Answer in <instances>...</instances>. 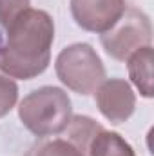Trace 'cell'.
<instances>
[{
	"label": "cell",
	"instance_id": "6da1fadb",
	"mask_svg": "<svg viewBox=\"0 0 154 156\" xmlns=\"http://www.w3.org/2000/svg\"><path fill=\"white\" fill-rule=\"evenodd\" d=\"M54 20L47 11L26 9L7 27L0 42V71L9 78L33 80L51 62Z\"/></svg>",
	"mask_w": 154,
	"mask_h": 156
},
{
	"label": "cell",
	"instance_id": "7a4b0ae2",
	"mask_svg": "<svg viewBox=\"0 0 154 156\" xmlns=\"http://www.w3.org/2000/svg\"><path fill=\"white\" fill-rule=\"evenodd\" d=\"M18 118L35 136H56L67 129L73 118V104L62 87L44 85L24 96L18 105Z\"/></svg>",
	"mask_w": 154,
	"mask_h": 156
},
{
	"label": "cell",
	"instance_id": "3957f363",
	"mask_svg": "<svg viewBox=\"0 0 154 156\" xmlns=\"http://www.w3.org/2000/svg\"><path fill=\"white\" fill-rule=\"evenodd\" d=\"M56 78L78 94H93L105 80V67L91 44L78 42L64 47L54 60Z\"/></svg>",
	"mask_w": 154,
	"mask_h": 156
},
{
	"label": "cell",
	"instance_id": "277c9868",
	"mask_svg": "<svg viewBox=\"0 0 154 156\" xmlns=\"http://www.w3.org/2000/svg\"><path fill=\"white\" fill-rule=\"evenodd\" d=\"M105 53L120 62H125L136 49L151 45L152 26L149 16L134 7H127L114 26L100 35Z\"/></svg>",
	"mask_w": 154,
	"mask_h": 156
},
{
	"label": "cell",
	"instance_id": "5b68a950",
	"mask_svg": "<svg viewBox=\"0 0 154 156\" xmlns=\"http://www.w3.org/2000/svg\"><path fill=\"white\" fill-rule=\"evenodd\" d=\"M69 5L78 27L96 35L109 31L127 9L125 0H71Z\"/></svg>",
	"mask_w": 154,
	"mask_h": 156
},
{
	"label": "cell",
	"instance_id": "8992f818",
	"mask_svg": "<svg viewBox=\"0 0 154 156\" xmlns=\"http://www.w3.org/2000/svg\"><path fill=\"white\" fill-rule=\"evenodd\" d=\"M94 93L100 113L111 123H123L134 115L136 94L127 80L105 78Z\"/></svg>",
	"mask_w": 154,
	"mask_h": 156
},
{
	"label": "cell",
	"instance_id": "52a82bcc",
	"mask_svg": "<svg viewBox=\"0 0 154 156\" xmlns=\"http://www.w3.org/2000/svg\"><path fill=\"white\" fill-rule=\"evenodd\" d=\"M125 62L132 85L143 98H152V45L136 49Z\"/></svg>",
	"mask_w": 154,
	"mask_h": 156
},
{
	"label": "cell",
	"instance_id": "ba28073f",
	"mask_svg": "<svg viewBox=\"0 0 154 156\" xmlns=\"http://www.w3.org/2000/svg\"><path fill=\"white\" fill-rule=\"evenodd\" d=\"M87 156H136L132 145L114 131L100 129L87 145Z\"/></svg>",
	"mask_w": 154,
	"mask_h": 156
},
{
	"label": "cell",
	"instance_id": "9c48e42d",
	"mask_svg": "<svg viewBox=\"0 0 154 156\" xmlns=\"http://www.w3.org/2000/svg\"><path fill=\"white\" fill-rule=\"evenodd\" d=\"M102 129L100 123H96L93 118L89 116H73L67 129L64 133H67V140L71 144H75L78 149L83 153V156H87V145L91 142V138Z\"/></svg>",
	"mask_w": 154,
	"mask_h": 156
},
{
	"label": "cell",
	"instance_id": "30bf717a",
	"mask_svg": "<svg viewBox=\"0 0 154 156\" xmlns=\"http://www.w3.org/2000/svg\"><path fill=\"white\" fill-rule=\"evenodd\" d=\"M18 102V85L13 78L0 75V118L7 116Z\"/></svg>",
	"mask_w": 154,
	"mask_h": 156
},
{
	"label": "cell",
	"instance_id": "8fae6325",
	"mask_svg": "<svg viewBox=\"0 0 154 156\" xmlns=\"http://www.w3.org/2000/svg\"><path fill=\"white\" fill-rule=\"evenodd\" d=\"M35 156H83V153L67 138H53L45 142Z\"/></svg>",
	"mask_w": 154,
	"mask_h": 156
},
{
	"label": "cell",
	"instance_id": "7c38bea8",
	"mask_svg": "<svg viewBox=\"0 0 154 156\" xmlns=\"http://www.w3.org/2000/svg\"><path fill=\"white\" fill-rule=\"evenodd\" d=\"M31 0H0V27H7L20 13L29 9Z\"/></svg>",
	"mask_w": 154,
	"mask_h": 156
},
{
	"label": "cell",
	"instance_id": "4fadbf2b",
	"mask_svg": "<svg viewBox=\"0 0 154 156\" xmlns=\"http://www.w3.org/2000/svg\"><path fill=\"white\" fill-rule=\"evenodd\" d=\"M0 42H2V38H0Z\"/></svg>",
	"mask_w": 154,
	"mask_h": 156
}]
</instances>
